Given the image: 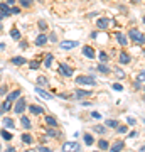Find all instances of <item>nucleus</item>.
Here are the masks:
<instances>
[{
  "label": "nucleus",
  "instance_id": "f257e3e1",
  "mask_svg": "<svg viewBox=\"0 0 145 152\" xmlns=\"http://www.w3.org/2000/svg\"><path fill=\"white\" fill-rule=\"evenodd\" d=\"M76 83L78 85H85V86H93V85H96V80L93 76L81 75V76H76Z\"/></svg>",
  "mask_w": 145,
  "mask_h": 152
},
{
  "label": "nucleus",
  "instance_id": "f03ea898",
  "mask_svg": "<svg viewBox=\"0 0 145 152\" xmlns=\"http://www.w3.org/2000/svg\"><path fill=\"white\" fill-rule=\"evenodd\" d=\"M130 39L137 44H144L145 42V36L140 32L138 29H130Z\"/></svg>",
  "mask_w": 145,
  "mask_h": 152
},
{
  "label": "nucleus",
  "instance_id": "7ed1b4c3",
  "mask_svg": "<svg viewBox=\"0 0 145 152\" xmlns=\"http://www.w3.org/2000/svg\"><path fill=\"white\" fill-rule=\"evenodd\" d=\"M14 112L19 115H22L26 112V100L24 98H17L15 100V107H14Z\"/></svg>",
  "mask_w": 145,
  "mask_h": 152
},
{
  "label": "nucleus",
  "instance_id": "20e7f679",
  "mask_svg": "<svg viewBox=\"0 0 145 152\" xmlns=\"http://www.w3.org/2000/svg\"><path fill=\"white\" fill-rule=\"evenodd\" d=\"M81 147L78 142H66V144H63V151L66 152H73V151H79Z\"/></svg>",
  "mask_w": 145,
  "mask_h": 152
},
{
  "label": "nucleus",
  "instance_id": "39448f33",
  "mask_svg": "<svg viewBox=\"0 0 145 152\" xmlns=\"http://www.w3.org/2000/svg\"><path fill=\"white\" fill-rule=\"evenodd\" d=\"M83 56L88 58V59H93V58H95V49L90 48V46H85V48H83Z\"/></svg>",
  "mask_w": 145,
  "mask_h": 152
},
{
  "label": "nucleus",
  "instance_id": "423d86ee",
  "mask_svg": "<svg viewBox=\"0 0 145 152\" xmlns=\"http://www.w3.org/2000/svg\"><path fill=\"white\" fill-rule=\"evenodd\" d=\"M36 93H37V95H39V96H42V98H46V100H52V95H51V93H47V91H44V90H42V88H41V86H37V88H36Z\"/></svg>",
  "mask_w": 145,
  "mask_h": 152
},
{
  "label": "nucleus",
  "instance_id": "0eeeda50",
  "mask_svg": "<svg viewBox=\"0 0 145 152\" xmlns=\"http://www.w3.org/2000/svg\"><path fill=\"white\" fill-rule=\"evenodd\" d=\"M59 46H61V49H74L78 46V42H74V41H63Z\"/></svg>",
  "mask_w": 145,
  "mask_h": 152
},
{
  "label": "nucleus",
  "instance_id": "6e6552de",
  "mask_svg": "<svg viewBox=\"0 0 145 152\" xmlns=\"http://www.w3.org/2000/svg\"><path fill=\"white\" fill-rule=\"evenodd\" d=\"M59 73L61 75H64V76H73V69H71L68 64H61L59 66Z\"/></svg>",
  "mask_w": 145,
  "mask_h": 152
},
{
  "label": "nucleus",
  "instance_id": "1a4fd4ad",
  "mask_svg": "<svg viewBox=\"0 0 145 152\" xmlns=\"http://www.w3.org/2000/svg\"><path fill=\"white\" fill-rule=\"evenodd\" d=\"M74 96H76V98H79V100H83V98H90V96H91V93L86 91V90H76Z\"/></svg>",
  "mask_w": 145,
  "mask_h": 152
},
{
  "label": "nucleus",
  "instance_id": "9d476101",
  "mask_svg": "<svg viewBox=\"0 0 145 152\" xmlns=\"http://www.w3.org/2000/svg\"><path fill=\"white\" fill-rule=\"evenodd\" d=\"M29 110H31V113H34V115H41L44 112V108L42 107H39V105H31Z\"/></svg>",
  "mask_w": 145,
  "mask_h": 152
},
{
  "label": "nucleus",
  "instance_id": "9b49d317",
  "mask_svg": "<svg viewBox=\"0 0 145 152\" xmlns=\"http://www.w3.org/2000/svg\"><path fill=\"white\" fill-rule=\"evenodd\" d=\"M96 24H98V27L100 29H106L108 26H110V20H108L106 17H103V19H98Z\"/></svg>",
  "mask_w": 145,
  "mask_h": 152
},
{
  "label": "nucleus",
  "instance_id": "f8f14e48",
  "mask_svg": "<svg viewBox=\"0 0 145 152\" xmlns=\"http://www.w3.org/2000/svg\"><path fill=\"white\" fill-rule=\"evenodd\" d=\"M19 96H20V90H14L12 93H9L7 100H9V102H15V100H17Z\"/></svg>",
  "mask_w": 145,
  "mask_h": 152
},
{
  "label": "nucleus",
  "instance_id": "ddd939ff",
  "mask_svg": "<svg viewBox=\"0 0 145 152\" xmlns=\"http://www.w3.org/2000/svg\"><path fill=\"white\" fill-rule=\"evenodd\" d=\"M117 41H118L120 46H127V44H128V41H127V37H125V34H122V32L117 34Z\"/></svg>",
  "mask_w": 145,
  "mask_h": 152
},
{
  "label": "nucleus",
  "instance_id": "4468645a",
  "mask_svg": "<svg viewBox=\"0 0 145 152\" xmlns=\"http://www.w3.org/2000/svg\"><path fill=\"white\" fill-rule=\"evenodd\" d=\"M46 42H47V36H46V34L37 36V39H36V44H37V46H44Z\"/></svg>",
  "mask_w": 145,
  "mask_h": 152
},
{
  "label": "nucleus",
  "instance_id": "2eb2a0df",
  "mask_svg": "<svg viewBox=\"0 0 145 152\" xmlns=\"http://www.w3.org/2000/svg\"><path fill=\"white\" fill-rule=\"evenodd\" d=\"M120 63H122V64H128L130 63V54H127V53H120Z\"/></svg>",
  "mask_w": 145,
  "mask_h": 152
},
{
  "label": "nucleus",
  "instance_id": "dca6fc26",
  "mask_svg": "<svg viewBox=\"0 0 145 152\" xmlns=\"http://www.w3.org/2000/svg\"><path fill=\"white\" fill-rule=\"evenodd\" d=\"M46 124H47L49 127H58V125H59L58 124V120L54 118V117H49V115L46 117Z\"/></svg>",
  "mask_w": 145,
  "mask_h": 152
},
{
  "label": "nucleus",
  "instance_id": "f3484780",
  "mask_svg": "<svg viewBox=\"0 0 145 152\" xmlns=\"http://www.w3.org/2000/svg\"><path fill=\"white\" fill-rule=\"evenodd\" d=\"M20 124H22V127H24V129H31V127H32L31 120L27 118V117H24V115H22V118H20Z\"/></svg>",
  "mask_w": 145,
  "mask_h": 152
},
{
  "label": "nucleus",
  "instance_id": "a211bd4d",
  "mask_svg": "<svg viewBox=\"0 0 145 152\" xmlns=\"http://www.w3.org/2000/svg\"><path fill=\"white\" fill-rule=\"evenodd\" d=\"M12 63H14V64H17V66H22V64H26V63H27V59L19 56V58H12Z\"/></svg>",
  "mask_w": 145,
  "mask_h": 152
},
{
  "label": "nucleus",
  "instance_id": "6ab92c4d",
  "mask_svg": "<svg viewBox=\"0 0 145 152\" xmlns=\"http://www.w3.org/2000/svg\"><path fill=\"white\" fill-rule=\"evenodd\" d=\"M123 147H125L123 142H115V144L111 145V151H113V152H118V151H122Z\"/></svg>",
  "mask_w": 145,
  "mask_h": 152
},
{
  "label": "nucleus",
  "instance_id": "aec40b11",
  "mask_svg": "<svg viewBox=\"0 0 145 152\" xmlns=\"http://www.w3.org/2000/svg\"><path fill=\"white\" fill-rule=\"evenodd\" d=\"M52 61H54V56H52V54H46V59H44V64H46V68H51Z\"/></svg>",
  "mask_w": 145,
  "mask_h": 152
},
{
  "label": "nucleus",
  "instance_id": "412c9836",
  "mask_svg": "<svg viewBox=\"0 0 145 152\" xmlns=\"http://www.w3.org/2000/svg\"><path fill=\"white\" fill-rule=\"evenodd\" d=\"M0 10L4 12L5 15H10V7H9V4H0Z\"/></svg>",
  "mask_w": 145,
  "mask_h": 152
},
{
  "label": "nucleus",
  "instance_id": "4be33fe9",
  "mask_svg": "<svg viewBox=\"0 0 145 152\" xmlns=\"http://www.w3.org/2000/svg\"><path fill=\"white\" fill-rule=\"evenodd\" d=\"M22 142L31 145V144H32V135H29V134H22Z\"/></svg>",
  "mask_w": 145,
  "mask_h": 152
},
{
  "label": "nucleus",
  "instance_id": "5701e85b",
  "mask_svg": "<svg viewBox=\"0 0 145 152\" xmlns=\"http://www.w3.org/2000/svg\"><path fill=\"white\" fill-rule=\"evenodd\" d=\"M4 125H5L7 129H14V127H15V124H14L12 118H4Z\"/></svg>",
  "mask_w": 145,
  "mask_h": 152
},
{
  "label": "nucleus",
  "instance_id": "b1692460",
  "mask_svg": "<svg viewBox=\"0 0 145 152\" xmlns=\"http://www.w3.org/2000/svg\"><path fill=\"white\" fill-rule=\"evenodd\" d=\"M98 147H100L101 151H106V149H110V145H108V142H106V140H103V139H101L100 142H98Z\"/></svg>",
  "mask_w": 145,
  "mask_h": 152
},
{
  "label": "nucleus",
  "instance_id": "393cba45",
  "mask_svg": "<svg viewBox=\"0 0 145 152\" xmlns=\"http://www.w3.org/2000/svg\"><path fill=\"white\" fill-rule=\"evenodd\" d=\"M37 85L39 86H46V85H47V78H46V76H39L37 78Z\"/></svg>",
  "mask_w": 145,
  "mask_h": 152
},
{
  "label": "nucleus",
  "instance_id": "a878e982",
  "mask_svg": "<svg viewBox=\"0 0 145 152\" xmlns=\"http://www.w3.org/2000/svg\"><path fill=\"white\" fill-rule=\"evenodd\" d=\"M98 71H100V73H103V75H108V73H110V68H106V66L101 63V64L98 66Z\"/></svg>",
  "mask_w": 145,
  "mask_h": 152
},
{
  "label": "nucleus",
  "instance_id": "bb28decb",
  "mask_svg": "<svg viewBox=\"0 0 145 152\" xmlns=\"http://www.w3.org/2000/svg\"><path fill=\"white\" fill-rule=\"evenodd\" d=\"M85 142L88 144V145H93V144H95V139H93V135L86 134V135H85Z\"/></svg>",
  "mask_w": 145,
  "mask_h": 152
},
{
  "label": "nucleus",
  "instance_id": "cd10ccee",
  "mask_svg": "<svg viewBox=\"0 0 145 152\" xmlns=\"http://www.w3.org/2000/svg\"><path fill=\"white\" fill-rule=\"evenodd\" d=\"M0 134H2V137H4L5 140H12V137H14V135L10 134V132H7V130H2Z\"/></svg>",
  "mask_w": 145,
  "mask_h": 152
},
{
  "label": "nucleus",
  "instance_id": "c85d7f7f",
  "mask_svg": "<svg viewBox=\"0 0 145 152\" xmlns=\"http://www.w3.org/2000/svg\"><path fill=\"white\" fill-rule=\"evenodd\" d=\"M105 124H106L108 127H111V129H117V127H118V122H117V120H106Z\"/></svg>",
  "mask_w": 145,
  "mask_h": 152
},
{
  "label": "nucleus",
  "instance_id": "c756f323",
  "mask_svg": "<svg viewBox=\"0 0 145 152\" xmlns=\"http://www.w3.org/2000/svg\"><path fill=\"white\" fill-rule=\"evenodd\" d=\"M98 58H100V61H101V63H106V61H108V54H106V53H103V51L98 54Z\"/></svg>",
  "mask_w": 145,
  "mask_h": 152
},
{
  "label": "nucleus",
  "instance_id": "7c9ffc66",
  "mask_svg": "<svg viewBox=\"0 0 145 152\" xmlns=\"http://www.w3.org/2000/svg\"><path fill=\"white\" fill-rule=\"evenodd\" d=\"M2 108H4V112H9V110L12 108V102H9V100H7L5 103L2 105Z\"/></svg>",
  "mask_w": 145,
  "mask_h": 152
},
{
  "label": "nucleus",
  "instance_id": "2f4dec72",
  "mask_svg": "<svg viewBox=\"0 0 145 152\" xmlns=\"http://www.w3.org/2000/svg\"><path fill=\"white\" fill-rule=\"evenodd\" d=\"M93 130L98 132V134H105V127H101V125H95V127H93Z\"/></svg>",
  "mask_w": 145,
  "mask_h": 152
},
{
  "label": "nucleus",
  "instance_id": "473e14b6",
  "mask_svg": "<svg viewBox=\"0 0 145 152\" xmlns=\"http://www.w3.org/2000/svg\"><path fill=\"white\" fill-rule=\"evenodd\" d=\"M137 81H140V83L145 81V69H144V71H140V73H138V76H137Z\"/></svg>",
  "mask_w": 145,
  "mask_h": 152
},
{
  "label": "nucleus",
  "instance_id": "72a5a7b5",
  "mask_svg": "<svg viewBox=\"0 0 145 152\" xmlns=\"http://www.w3.org/2000/svg\"><path fill=\"white\" fill-rule=\"evenodd\" d=\"M10 36H12V37H14V39H19V37H20V32H19V31H17V29H12Z\"/></svg>",
  "mask_w": 145,
  "mask_h": 152
},
{
  "label": "nucleus",
  "instance_id": "f704fd0d",
  "mask_svg": "<svg viewBox=\"0 0 145 152\" xmlns=\"http://www.w3.org/2000/svg\"><path fill=\"white\" fill-rule=\"evenodd\" d=\"M32 2H34V0H20V5L22 7H31Z\"/></svg>",
  "mask_w": 145,
  "mask_h": 152
},
{
  "label": "nucleus",
  "instance_id": "c9c22d12",
  "mask_svg": "<svg viewBox=\"0 0 145 152\" xmlns=\"http://www.w3.org/2000/svg\"><path fill=\"white\" fill-rule=\"evenodd\" d=\"M29 66H31V69H37V68H39V61H31Z\"/></svg>",
  "mask_w": 145,
  "mask_h": 152
},
{
  "label": "nucleus",
  "instance_id": "e433bc0d",
  "mask_svg": "<svg viewBox=\"0 0 145 152\" xmlns=\"http://www.w3.org/2000/svg\"><path fill=\"white\" fill-rule=\"evenodd\" d=\"M117 130H118V134H125V132H127V127H125V125H118Z\"/></svg>",
  "mask_w": 145,
  "mask_h": 152
},
{
  "label": "nucleus",
  "instance_id": "4c0bfd02",
  "mask_svg": "<svg viewBox=\"0 0 145 152\" xmlns=\"http://www.w3.org/2000/svg\"><path fill=\"white\" fill-rule=\"evenodd\" d=\"M115 75L118 76L120 80H122V78H125V73H123V71H122V69H115Z\"/></svg>",
  "mask_w": 145,
  "mask_h": 152
},
{
  "label": "nucleus",
  "instance_id": "58836bf2",
  "mask_svg": "<svg viewBox=\"0 0 145 152\" xmlns=\"http://www.w3.org/2000/svg\"><path fill=\"white\" fill-rule=\"evenodd\" d=\"M39 27H41V31H46V29H47V24L44 20H39Z\"/></svg>",
  "mask_w": 145,
  "mask_h": 152
},
{
  "label": "nucleus",
  "instance_id": "ea45409f",
  "mask_svg": "<svg viewBox=\"0 0 145 152\" xmlns=\"http://www.w3.org/2000/svg\"><path fill=\"white\" fill-rule=\"evenodd\" d=\"M113 90H117V91H122V90H123V86H122V85H118V83H115V85H113Z\"/></svg>",
  "mask_w": 145,
  "mask_h": 152
},
{
  "label": "nucleus",
  "instance_id": "a19ab883",
  "mask_svg": "<svg viewBox=\"0 0 145 152\" xmlns=\"http://www.w3.org/2000/svg\"><path fill=\"white\" fill-rule=\"evenodd\" d=\"M19 12H20L19 7H10V14H19Z\"/></svg>",
  "mask_w": 145,
  "mask_h": 152
},
{
  "label": "nucleus",
  "instance_id": "79ce46f5",
  "mask_svg": "<svg viewBox=\"0 0 145 152\" xmlns=\"http://www.w3.org/2000/svg\"><path fill=\"white\" fill-rule=\"evenodd\" d=\"M47 135H49V137H58L59 134H58L56 130H49V132H47Z\"/></svg>",
  "mask_w": 145,
  "mask_h": 152
},
{
  "label": "nucleus",
  "instance_id": "37998d69",
  "mask_svg": "<svg viewBox=\"0 0 145 152\" xmlns=\"http://www.w3.org/2000/svg\"><path fill=\"white\" fill-rule=\"evenodd\" d=\"M91 117H93V118H101V115L98 113V112H93V113H91Z\"/></svg>",
  "mask_w": 145,
  "mask_h": 152
},
{
  "label": "nucleus",
  "instance_id": "c03bdc74",
  "mask_svg": "<svg viewBox=\"0 0 145 152\" xmlns=\"http://www.w3.org/2000/svg\"><path fill=\"white\" fill-rule=\"evenodd\" d=\"M133 86H135V90H140V88H142V85H140V81H135Z\"/></svg>",
  "mask_w": 145,
  "mask_h": 152
},
{
  "label": "nucleus",
  "instance_id": "a18cd8bd",
  "mask_svg": "<svg viewBox=\"0 0 145 152\" xmlns=\"http://www.w3.org/2000/svg\"><path fill=\"white\" fill-rule=\"evenodd\" d=\"M127 122H128L130 125H135V118H130V117H128V120H127Z\"/></svg>",
  "mask_w": 145,
  "mask_h": 152
},
{
  "label": "nucleus",
  "instance_id": "49530a36",
  "mask_svg": "<svg viewBox=\"0 0 145 152\" xmlns=\"http://www.w3.org/2000/svg\"><path fill=\"white\" fill-rule=\"evenodd\" d=\"M37 151H41V152H47V151H49V149H47V147H39Z\"/></svg>",
  "mask_w": 145,
  "mask_h": 152
},
{
  "label": "nucleus",
  "instance_id": "de8ad7c7",
  "mask_svg": "<svg viewBox=\"0 0 145 152\" xmlns=\"http://www.w3.org/2000/svg\"><path fill=\"white\" fill-rule=\"evenodd\" d=\"M4 49H5V44H4V42H0V51H4Z\"/></svg>",
  "mask_w": 145,
  "mask_h": 152
},
{
  "label": "nucleus",
  "instance_id": "09e8293b",
  "mask_svg": "<svg viewBox=\"0 0 145 152\" xmlns=\"http://www.w3.org/2000/svg\"><path fill=\"white\" fill-rule=\"evenodd\" d=\"M4 17H7V15H5V14H4V12H2V10H0V20H2Z\"/></svg>",
  "mask_w": 145,
  "mask_h": 152
},
{
  "label": "nucleus",
  "instance_id": "8fccbe9b",
  "mask_svg": "<svg viewBox=\"0 0 145 152\" xmlns=\"http://www.w3.org/2000/svg\"><path fill=\"white\" fill-rule=\"evenodd\" d=\"M7 4H9V5H12V4H15V0H7Z\"/></svg>",
  "mask_w": 145,
  "mask_h": 152
},
{
  "label": "nucleus",
  "instance_id": "3c124183",
  "mask_svg": "<svg viewBox=\"0 0 145 152\" xmlns=\"http://www.w3.org/2000/svg\"><path fill=\"white\" fill-rule=\"evenodd\" d=\"M140 151H144V152H145V145H142V149H140Z\"/></svg>",
  "mask_w": 145,
  "mask_h": 152
},
{
  "label": "nucleus",
  "instance_id": "603ef678",
  "mask_svg": "<svg viewBox=\"0 0 145 152\" xmlns=\"http://www.w3.org/2000/svg\"><path fill=\"white\" fill-rule=\"evenodd\" d=\"M132 2H133V4H138V0H132Z\"/></svg>",
  "mask_w": 145,
  "mask_h": 152
},
{
  "label": "nucleus",
  "instance_id": "864d4df0",
  "mask_svg": "<svg viewBox=\"0 0 145 152\" xmlns=\"http://www.w3.org/2000/svg\"><path fill=\"white\" fill-rule=\"evenodd\" d=\"M144 24H145V15H144Z\"/></svg>",
  "mask_w": 145,
  "mask_h": 152
},
{
  "label": "nucleus",
  "instance_id": "5fc2aeb1",
  "mask_svg": "<svg viewBox=\"0 0 145 152\" xmlns=\"http://www.w3.org/2000/svg\"><path fill=\"white\" fill-rule=\"evenodd\" d=\"M144 124H145V120H144Z\"/></svg>",
  "mask_w": 145,
  "mask_h": 152
}]
</instances>
